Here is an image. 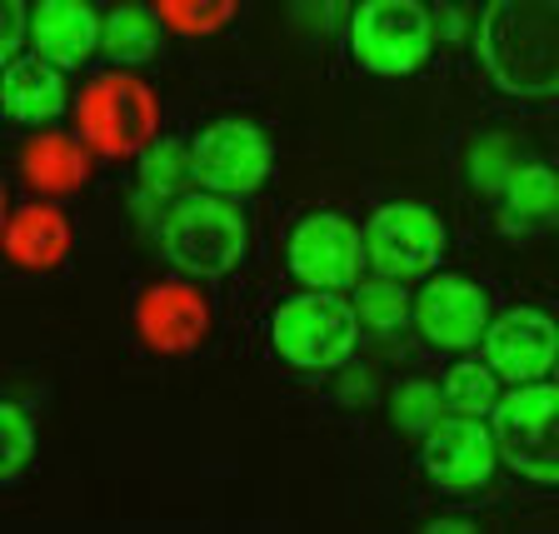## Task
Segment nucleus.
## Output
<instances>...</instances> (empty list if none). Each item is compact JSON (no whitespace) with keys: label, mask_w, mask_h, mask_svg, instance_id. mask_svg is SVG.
I'll list each match as a JSON object with an SVG mask.
<instances>
[{"label":"nucleus","mask_w":559,"mask_h":534,"mask_svg":"<svg viewBox=\"0 0 559 534\" xmlns=\"http://www.w3.org/2000/svg\"><path fill=\"white\" fill-rule=\"evenodd\" d=\"M514 170H520V145H514L510 135H479L475 145H469V180H475L479 190L500 195Z\"/></svg>","instance_id":"obj_25"},{"label":"nucleus","mask_w":559,"mask_h":534,"mask_svg":"<svg viewBox=\"0 0 559 534\" xmlns=\"http://www.w3.org/2000/svg\"><path fill=\"white\" fill-rule=\"evenodd\" d=\"M479 60L504 95L559 91V0H489L475 31Z\"/></svg>","instance_id":"obj_1"},{"label":"nucleus","mask_w":559,"mask_h":534,"mask_svg":"<svg viewBox=\"0 0 559 534\" xmlns=\"http://www.w3.org/2000/svg\"><path fill=\"white\" fill-rule=\"evenodd\" d=\"M419 465L430 475L435 489L450 495H469L485 489L500 465V444H495V425H479V415H450L425 435Z\"/></svg>","instance_id":"obj_10"},{"label":"nucleus","mask_w":559,"mask_h":534,"mask_svg":"<svg viewBox=\"0 0 559 534\" xmlns=\"http://www.w3.org/2000/svg\"><path fill=\"white\" fill-rule=\"evenodd\" d=\"M135 330L155 355H186L210 335V300L190 280H160L135 300Z\"/></svg>","instance_id":"obj_13"},{"label":"nucleus","mask_w":559,"mask_h":534,"mask_svg":"<svg viewBox=\"0 0 559 534\" xmlns=\"http://www.w3.org/2000/svg\"><path fill=\"white\" fill-rule=\"evenodd\" d=\"M0 250H5L11 265H21V270H56L60 260L70 256L66 210H56L50 200H35V205L11 210V225H5Z\"/></svg>","instance_id":"obj_17"},{"label":"nucleus","mask_w":559,"mask_h":534,"mask_svg":"<svg viewBox=\"0 0 559 534\" xmlns=\"http://www.w3.org/2000/svg\"><path fill=\"white\" fill-rule=\"evenodd\" d=\"M190 170L215 195H230V200L250 195V190L265 186V175H270L265 130L250 126V120H215L190 145Z\"/></svg>","instance_id":"obj_8"},{"label":"nucleus","mask_w":559,"mask_h":534,"mask_svg":"<svg viewBox=\"0 0 559 534\" xmlns=\"http://www.w3.org/2000/svg\"><path fill=\"white\" fill-rule=\"evenodd\" d=\"M365 270V230L335 215V210H320V215H305L290 235V275L300 280L305 290H349L360 285Z\"/></svg>","instance_id":"obj_9"},{"label":"nucleus","mask_w":559,"mask_h":534,"mask_svg":"<svg viewBox=\"0 0 559 534\" xmlns=\"http://www.w3.org/2000/svg\"><path fill=\"white\" fill-rule=\"evenodd\" d=\"M91 145L85 135H66V130H40V135L25 140L21 151V175L35 195L46 200H70L81 195V186L91 180Z\"/></svg>","instance_id":"obj_14"},{"label":"nucleus","mask_w":559,"mask_h":534,"mask_svg":"<svg viewBox=\"0 0 559 534\" xmlns=\"http://www.w3.org/2000/svg\"><path fill=\"white\" fill-rule=\"evenodd\" d=\"M495 444L514 475L559 485V384H514L495 405Z\"/></svg>","instance_id":"obj_5"},{"label":"nucleus","mask_w":559,"mask_h":534,"mask_svg":"<svg viewBox=\"0 0 559 534\" xmlns=\"http://www.w3.org/2000/svg\"><path fill=\"white\" fill-rule=\"evenodd\" d=\"M5 225H11V200H5V186H0V240H5Z\"/></svg>","instance_id":"obj_28"},{"label":"nucleus","mask_w":559,"mask_h":534,"mask_svg":"<svg viewBox=\"0 0 559 534\" xmlns=\"http://www.w3.org/2000/svg\"><path fill=\"white\" fill-rule=\"evenodd\" d=\"M160 245L175 270L195 280H215L240 265L245 256V221L230 205V195H180L160 225Z\"/></svg>","instance_id":"obj_3"},{"label":"nucleus","mask_w":559,"mask_h":534,"mask_svg":"<svg viewBox=\"0 0 559 534\" xmlns=\"http://www.w3.org/2000/svg\"><path fill=\"white\" fill-rule=\"evenodd\" d=\"M0 110L21 126H46L66 110V75L46 56H15L0 75Z\"/></svg>","instance_id":"obj_16"},{"label":"nucleus","mask_w":559,"mask_h":534,"mask_svg":"<svg viewBox=\"0 0 559 534\" xmlns=\"http://www.w3.org/2000/svg\"><path fill=\"white\" fill-rule=\"evenodd\" d=\"M415 325L440 349H475L489 330V295L465 275H430L415 295Z\"/></svg>","instance_id":"obj_12"},{"label":"nucleus","mask_w":559,"mask_h":534,"mask_svg":"<svg viewBox=\"0 0 559 534\" xmlns=\"http://www.w3.org/2000/svg\"><path fill=\"white\" fill-rule=\"evenodd\" d=\"M444 405L454 415H489V410L500 405V375L489 370V360H460L444 370Z\"/></svg>","instance_id":"obj_21"},{"label":"nucleus","mask_w":559,"mask_h":534,"mask_svg":"<svg viewBox=\"0 0 559 534\" xmlns=\"http://www.w3.org/2000/svg\"><path fill=\"white\" fill-rule=\"evenodd\" d=\"M25 40H31V15H25V0H0V70L21 56Z\"/></svg>","instance_id":"obj_27"},{"label":"nucleus","mask_w":559,"mask_h":534,"mask_svg":"<svg viewBox=\"0 0 559 534\" xmlns=\"http://www.w3.org/2000/svg\"><path fill=\"white\" fill-rule=\"evenodd\" d=\"M35 454V425L21 405L0 400V479H15Z\"/></svg>","instance_id":"obj_26"},{"label":"nucleus","mask_w":559,"mask_h":534,"mask_svg":"<svg viewBox=\"0 0 559 534\" xmlns=\"http://www.w3.org/2000/svg\"><path fill=\"white\" fill-rule=\"evenodd\" d=\"M100 25L105 21L95 15L91 0H40L31 11V46L60 70L81 66L100 50Z\"/></svg>","instance_id":"obj_15"},{"label":"nucleus","mask_w":559,"mask_h":534,"mask_svg":"<svg viewBox=\"0 0 559 534\" xmlns=\"http://www.w3.org/2000/svg\"><path fill=\"white\" fill-rule=\"evenodd\" d=\"M360 315L355 305L340 300V290H305L275 310V349L295 370H340L355 349Z\"/></svg>","instance_id":"obj_4"},{"label":"nucleus","mask_w":559,"mask_h":534,"mask_svg":"<svg viewBox=\"0 0 559 534\" xmlns=\"http://www.w3.org/2000/svg\"><path fill=\"white\" fill-rule=\"evenodd\" d=\"M355 315H360V325L374 330V335H390L400 330L405 320H415V300L405 295V280H365L360 290H355Z\"/></svg>","instance_id":"obj_20"},{"label":"nucleus","mask_w":559,"mask_h":534,"mask_svg":"<svg viewBox=\"0 0 559 534\" xmlns=\"http://www.w3.org/2000/svg\"><path fill=\"white\" fill-rule=\"evenodd\" d=\"M440 405H444V390L430 380H409L395 390L390 400V419H395L400 435H430L440 425Z\"/></svg>","instance_id":"obj_24"},{"label":"nucleus","mask_w":559,"mask_h":534,"mask_svg":"<svg viewBox=\"0 0 559 534\" xmlns=\"http://www.w3.org/2000/svg\"><path fill=\"white\" fill-rule=\"evenodd\" d=\"M500 210L514 230L549 221L559 210V175L549 170V165H520V170L510 175V186L500 190Z\"/></svg>","instance_id":"obj_19"},{"label":"nucleus","mask_w":559,"mask_h":534,"mask_svg":"<svg viewBox=\"0 0 559 534\" xmlns=\"http://www.w3.org/2000/svg\"><path fill=\"white\" fill-rule=\"evenodd\" d=\"M240 0H155V15L175 35H215L230 25Z\"/></svg>","instance_id":"obj_23"},{"label":"nucleus","mask_w":559,"mask_h":534,"mask_svg":"<svg viewBox=\"0 0 559 534\" xmlns=\"http://www.w3.org/2000/svg\"><path fill=\"white\" fill-rule=\"evenodd\" d=\"M365 260L390 280H430L444 260V225L430 205L395 200L365 225Z\"/></svg>","instance_id":"obj_7"},{"label":"nucleus","mask_w":559,"mask_h":534,"mask_svg":"<svg viewBox=\"0 0 559 534\" xmlns=\"http://www.w3.org/2000/svg\"><path fill=\"white\" fill-rule=\"evenodd\" d=\"M479 345H485L489 370L504 384H530L559 365V325L535 305H520V310H504L500 320H489Z\"/></svg>","instance_id":"obj_11"},{"label":"nucleus","mask_w":559,"mask_h":534,"mask_svg":"<svg viewBox=\"0 0 559 534\" xmlns=\"http://www.w3.org/2000/svg\"><path fill=\"white\" fill-rule=\"evenodd\" d=\"M160 25L165 21L155 11L120 0V11H110L100 25V50L116 60V66H145V60L160 50Z\"/></svg>","instance_id":"obj_18"},{"label":"nucleus","mask_w":559,"mask_h":534,"mask_svg":"<svg viewBox=\"0 0 559 534\" xmlns=\"http://www.w3.org/2000/svg\"><path fill=\"white\" fill-rule=\"evenodd\" d=\"M140 155H145V161H140V186L155 200L180 195L186 180L195 175L190 170V145H180V140H151Z\"/></svg>","instance_id":"obj_22"},{"label":"nucleus","mask_w":559,"mask_h":534,"mask_svg":"<svg viewBox=\"0 0 559 534\" xmlns=\"http://www.w3.org/2000/svg\"><path fill=\"white\" fill-rule=\"evenodd\" d=\"M75 130L95 155L126 161L140 155L160 130V100L135 70H105L75 100Z\"/></svg>","instance_id":"obj_2"},{"label":"nucleus","mask_w":559,"mask_h":534,"mask_svg":"<svg viewBox=\"0 0 559 534\" xmlns=\"http://www.w3.org/2000/svg\"><path fill=\"white\" fill-rule=\"evenodd\" d=\"M435 46V21L419 0H360L349 21V50L374 75H409Z\"/></svg>","instance_id":"obj_6"}]
</instances>
